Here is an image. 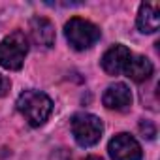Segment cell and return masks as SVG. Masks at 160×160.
Here are the masks:
<instances>
[{"mask_svg": "<svg viewBox=\"0 0 160 160\" xmlns=\"http://www.w3.org/2000/svg\"><path fill=\"white\" fill-rule=\"evenodd\" d=\"M17 109L30 126H40L49 119L53 111V102L45 92L25 91L17 98Z\"/></svg>", "mask_w": 160, "mask_h": 160, "instance_id": "cell-1", "label": "cell"}, {"mask_svg": "<svg viewBox=\"0 0 160 160\" xmlns=\"http://www.w3.org/2000/svg\"><path fill=\"white\" fill-rule=\"evenodd\" d=\"M64 34L70 45L77 51H85L100 40V28L94 23L81 17H72L64 25Z\"/></svg>", "mask_w": 160, "mask_h": 160, "instance_id": "cell-2", "label": "cell"}, {"mask_svg": "<svg viewBox=\"0 0 160 160\" xmlns=\"http://www.w3.org/2000/svg\"><path fill=\"white\" fill-rule=\"evenodd\" d=\"M28 53V40L23 32H12L0 42V66L6 70H19Z\"/></svg>", "mask_w": 160, "mask_h": 160, "instance_id": "cell-3", "label": "cell"}, {"mask_svg": "<svg viewBox=\"0 0 160 160\" xmlns=\"http://www.w3.org/2000/svg\"><path fill=\"white\" fill-rule=\"evenodd\" d=\"M104 124L96 115L91 113H77L72 119V134L81 147L96 145L102 138Z\"/></svg>", "mask_w": 160, "mask_h": 160, "instance_id": "cell-4", "label": "cell"}, {"mask_svg": "<svg viewBox=\"0 0 160 160\" xmlns=\"http://www.w3.org/2000/svg\"><path fill=\"white\" fill-rule=\"evenodd\" d=\"M108 151L113 160H141L143 158L139 143L130 134H117L109 141Z\"/></svg>", "mask_w": 160, "mask_h": 160, "instance_id": "cell-5", "label": "cell"}, {"mask_svg": "<svg viewBox=\"0 0 160 160\" xmlns=\"http://www.w3.org/2000/svg\"><path fill=\"white\" fill-rule=\"evenodd\" d=\"M130 57H132L130 49L124 47V45H121V43H117V45H113L111 49H108L104 53V57H102V68L109 75H119L121 72H124Z\"/></svg>", "mask_w": 160, "mask_h": 160, "instance_id": "cell-6", "label": "cell"}, {"mask_svg": "<svg viewBox=\"0 0 160 160\" xmlns=\"http://www.w3.org/2000/svg\"><path fill=\"white\" fill-rule=\"evenodd\" d=\"M102 102L108 109L115 111H126L132 106V92L124 83H115L109 85L102 96Z\"/></svg>", "mask_w": 160, "mask_h": 160, "instance_id": "cell-7", "label": "cell"}, {"mask_svg": "<svg viewBox=\"0 0 160 160\" xmlns=\"http://www.w3.org/2000/svg\"><path fill=\"white\" fill-rule=\"evenodd\" d=\"M138 28L143 32V34H152L158 30L160 27V8L158 4H151V2H145L139 6V12H138Z\"/></svg>", "mask_w": 160, "mask_h": 160, "instance_id": "cell-8", "label": "cell"}, {"mask_svg": "<svg viewBox=\"0 0 160 160\" xmlns=\"http://www.w3.org/2000/svg\"><path fill=\"white\" fill-rule=\"evenodd\" d=\"M30 36L34 43L42 47H51L55 43V27L45 17H34L30 21Z\"/></svg>", "mask_w": 160, "mask_h": 160, "instance_id": "cell-9", "label": "cell"}, {"mask_svg": "<svg viewBox=\"0 0 160 160\" xmlns=\"http://www.w3.org/2000/svg\"><path fill=\"white\" fill-rule=\"evenodd\" d=\"M124 73L132 79V81L141 83V81H147V79L151 77L152 64H151L149 58H145L141 55H136V57L132 55L130 60H128V64H126V68H124Z\"/></svg>", "mask_w": 160, "mask_h": 160, "instance_id": "cell-10", "label": "cell"}, {"mask_svg": "<svg viewBox=\"0 0 160 160\" xmlns=\"http://www.w3.org/2000/svg\"><path fill=\"white\" fill-rule=\"evenodd\" d=\"M139 130H141L143 134L147 132V138H149V139H152V138H154V134H156V130H154V126H152V124H151L149 121H145V122H141V124H139Z\"/></svg>", "mask_w": 160, "mask_h": 160, "instance_id": "cell-11", "label": "cell"}, {"mask_svg": "<svg viewBox=\"0 0 160 160\" xmlns=\"http://www.w3.org/2000/svg\"><path fill=\"white\" fill-rule=\"evenodd\" d=\"M8 91H10V79L0 73V98H2Z\"/></svg>", "mask_w": 160, "mask_h": 160, "instance_id": "cell-12", "label": "cell"}, {"mask_svg": "<svg viewBox=\"0 0 160 160\" xmlns=\"http://www.w3.org/2000/svg\"><path fill=\"white\" fill-rule=\"evenodd\" d=\"M85 160H102V158H98V156H89V158H85Z\"/></svg>", "mask_w": 160, "mask_h": 160, "instance_id": "cell-13", "label": "cell"}]
</instances>
